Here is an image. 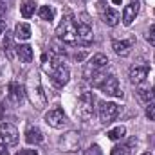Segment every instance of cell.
Segmentation results:
<instances>
[{"label": "cell", "instance_id": "cell-13", "mask_svg": "<svg viewBox=\"0 0 155 155\" xmlns=\"http://www.w3.org/2000/svg\"><path fill=\"white\" fill-rule=\"evenodd\" d=\"M134 41H135L134 38L132 40H114V41H112V49H114V52H116L117 56L124 58V56H128V54L132 52Z\"/></svg>", "mask_w": 155, "mask_h": 155}, {"label": "cell", "instance_id": "cell-19", "mask_svg": "<svg viewBox=\"0 0 155 155\" xmlns=\"http://www.w3.org/2000/svg\"><path fill=\"white\" fill-rule=\"evenodd\" d=\"M135 144V139H132L130 143H121V144H116L112 148V153L110 155H132V146Z\"/></svg>", "mask_w": 155, "mask_h": 155}, {"label": "cell", "instance_id": "cell-2", "mask_svg": "<svg viewBox=\"0 0 155 155\" xmlns=\"http://www.w3.org/2000/svg\"><path fill=\"white\" fill-rule=\"evenodd\" d=\"M25 94H27L31 105H33L36 110H41V108L47 105V96H45V92H43V88H41V83H40V79L36 76L29 78V81H27V85H25Z\"/></svg>", "mask_w": 155, "mask_h": 155}, {"label": "cell", "instance_id": "cell-11", "mask_svg": "<svg viewBox=\"0 0 155 155\" xmlns=\"http://www.w3.org/2000/svg\"><path fill=\"white\" fill-rule=\"evenodd\" d=\"M107 96H112V97H123V90L119 87V81L114 74H108V78L103 81V85L99 87Z\"/></svg>", "mask_w": 155, "mask_h": 155}, {"label": "cell", "instance_id": "cell-21", "mask_svg": "<svg viewBox=\"0 0 155 155\" xmlns=\"http://www.w3.org/2000/svg\"><path fill=\"white\" fill-rule=\"evenodd\" d=\"M137 97L143 101V103H152L153 101V97H155V92H153V88H150V87H141L139 90H137Z\"/></svg>", "mask_w": 155, "mask_h": 155}, {"label": "cell", "instance_id": "cell-10", "mask_svg": "<svg viewBox=\"0 0 155 155\" xmlns=\"http://www.w3.org/2000/svg\"><path fill=\"white\" fill-rule=\"evenodd\" d=\"M148 72H150V65L148 63H135L130 69V81L134 85H141V83L146 81Z\"/></svg>", "mask_w": 155, "mask_h": 155}, {"label": "cell", "instance_id": "cell-7", "mask_svg": "<svg viewBox=\"0 0 155 155\" xmlns=\"http://www.w3.org/2000/svg\"><path fill=\"white\" fill-rule=\"evenodd\" d=\"M0 137L2 141L5 143V146H15L20 139V134H18V128L11 123H2L0 124Z\"/></svg>", "mask_w": 155, "mask_h": 155}, {"label": "cell", "instance_id": "cell-28", "mask_svg": "<svg viewBox=\"0 0 155 155\" xmlns=\"http://www.w3.org/2000/svg\"><path fill=\"white\" fill-rule=\"evenodd\" d=\"M146 40H148V43H150V45H153V47H155V24L148 29V33H146Z\"/></svg>", "mask_w": 155, "mask_h": 155}, {"label": "cell", "instance_id": "cell-5", "mask_svg": "<svg viewBox=\"0 0 155 155\" xmlns=\"http://www.w3.org/2000/svg\"><path fill=\"white\" fill-rule=\"evenodd\" d=\"M58 146L61 152H78L79 150V134L78 132H67L58 139Z\"/></svg>", "mask_w": 155, "mask_h": 155}, {"label": "cell", "instance_id": "cell-35", "mask_svg": "<svg viewBox=\"0 0 155 155\" xmlns=\"http://www.w3.org/2000/svg\"><path fill=\"white\" fill-rule=\"evenodd\" d=\"M0 117H2V107H0Z\"/></svg>", "mask_w": 155, "mask_h": 155}, {"label": "cell", "instance_id": "cell-20", "mask_svg": "<svg viewBox=\"0 0 155 155\" xmlns=\"http://www.w3.org/2000/svg\"><path fill=\"white\" fill-rule=\"evenodd\" d=\"M15 38L18 40H29L31 38V25L29 24H16V27H15Z\"/></svg>", "mask_w": 155, "mask_h": 155}, {"label": "cell", "instance_id": "cell-34", "mask_svg": "<svg viewBox=\"0 0 155 155\" xmlns=\"http://www.w3.org/2000/svg\"><path fill=\"white\" fill-rule=\"evenodd\" d=\"M119 2H121V0H114V4H119Z\"/></svg>", "mask_w": 155, "mask_h": 155}, {"label": "cell", "instance_id": "cell-25", "mask_svg": "<svg viewBox=\"0 0 155 155\" xmlns=\"http://www.w3.org/2000/svg\"><path fill=\"white\" fill-rule=\"evenodd\" d=\"M38 15L41 20H45V22H51L52 18H54V11L49 7V5H41L38 9Z\"/></svg>", "mask_w": 155, "mask_h": 155}, {"label": "cell", "instance_id": "cell-3", "mask_svg": "<svg viewBox=\"0 0 155 155\" xmlns=\"http://www.w3.org/2000/svg\"><path fill=\"white\" fill-rule=\"evenodd\" d=\"M94 103H96V96L92 92H83L78 99V107H76V116L83 121L90 119L94 116Z\"/></svg>", "mask_w": 155, "mask_h": 155}, {"label": "cell", "instance_id": "cell-17", "mask_svg": "<svg viewBox=\"0 0 155 155\" xmlns=\"http://www.w3.org/2000/svg\"><path fill=\"white\" fill-rule=\"evenodd\" d=\"M16 56L22 63H31L33 61V47L31 45H18L16 47Z\"/></svg>", "mask_w": 155, "mask_h": 155}, {"label": "cell", "instance_id": "cell-12", "mask_svg": "<svg viewBox=\"0 0 155 155\" xmlns=\"http://www.w3.org/2000/svg\"><path fill=\"white\" fill-rule=\"evenodd\" d=\"M78 24V36H79V47H87L92 43L94 35H92V27L88 24V20L83 22H76Z\"/></svg>", "mask_w": 155, "mask_h": 155}, {"label": "cell", "instance_id": "cell-4", "mask_svg": "<svg viewBox=\"0 0 155 155\" xmlns=\"http://www.w3.org/2000/svg\"><path fill=\"white\" fill-rule=\"evenodd\" d=\"M108 63H110V61H108V58H107L105 54H101V52L94 54V56L87 61V65H85V69H83V76H85V79H90L96 72L105 71V69L108 67Z\"/></svg>", "mask_w": 155, "mask_h": 155}, {"label": "cell", "instance_id": "cell-16", "mask_svg": "<svg viewBox=\"0 0 155 155\" xmlns=\"http://www.w3.org/2000/svg\"><path fill=\"white\" fill-rule=\"evenodd\" d=\"M25 141L29 143V144H40L41 141H43V132L40 130L38 126H35V124H29L27 126V130H25Z\"/></svg>", "mask_w": 155, "mask_h": 155}, {"label": "cell", "instance_id": "cell-6", "mask_svg": "<svg viewBox=\"0 0 155 155\" xmlns=\"http://www.w3.org/2000/svg\"><path fill=\"white\" fill-rule=\"evenodd\" d=\"M45 123H47L51 128L60 130V128H65L69 121H67V116H65V112H63L61 108H52V110H49V112L45 114Z\"/></svg>", "mask_w": 155, "mask_h": 155}, {"label": "cell", "instance_id": "cell-18", "mask_svg": "<svg viewBox=\"0 0 155 155\" xmlns=\"http://www.w3.org/2000/svg\"><path fill=\"white\" fill-rule=\"evenodd\" d=\"M119 20H121V15L117 13L116 9H112V7H107V9L103 11V22H105L107 25H110V27H116L117 24H119Z\"/></svg>", "mask_w": 155, "mask_h": 155}, {"label": "cell", "instance_id": "cell-24", "mask_svg": "<svg viewBox=\"0 0 155 155\" xmlns=\"http://www.w3.org/2000/svg\"><path fill=\"white\" fill-rule=\"evenodd\" d=\"M108 139L110 141H121L124 135H126V128L123 126V124H119V126H116V128H112V130H108Z\"/></svg>", "mask_w": 155, "mask_h": 155}, {"label": "cell", "instance_id": "cell-31", "mask_svg": "<svg viewBox=\"0 0 155 155\" xmlns=\"http://www.w3.org/2000/svg\"><path fill=\"white\" fill-rule=\"evenodd\" d=\"M4 33H5V22L0 18V35H4Z\"/></svg>", "mask_w": 155, "mask_h": 155}, {"label": "cell", "instance_id": "cell-23", "mask_svg": "<svg viewBox=\"0 0 155 155\" xmlns=\"http://www.w3.org/2000/svg\"><path fill=\"white\" fill-rule=\"evenodd\" d=\"M2 47H4V52L7 54V58L11 60V58L15 56V52H13L15 45H13V36H11L9 33H5V36H4V40H2Z\"/></svg>", "mask_w": 155, "mask_h": 155}, {"label": "cell", "instance_id": "cell-30", "mask_svg": "<svg viewBox=\"0 0 155 155\" xmlns=\"http://www.w3.org/2000/svg\"><path fill=\"white\" fill-rule=\"evenodd\" d=\"M0 155H9L7 148H5V144H2V143H0Z\"/></svg>", "mask_w": 155, "mask_h": 155}, {"label": "cell", "instance_id": "cell-29", "mask_svg": "<svg viewBox=\"0 0 155 155\" xmlns=\"http://www.w3.org/2000/svg\"><path fill=\"white\" fill-rule=\"evenodd\" d=\"M16 155H38L36 150H20Z\"/></svg>", "mask_w": 155, "mask_h": 155}, {"label": "cell", "instance_id": "cell-15", "mask_svg": "<svg viewBox=\"0 0 155 155\" xmlns=\"http://www.w3.org/2000/svg\"><path fill=\"white\" fill-rule=\"evenodd\" d=\"M137 15H139V4H137V2H130V4L124 5V9H123V24H124L126 27L132 25Z\"/></svg>", "mask_w": 155, "mask_h": 155}, {"label": "cell", "instance_id": "cell-27", "mask_svg": "<svg viewBox=\"0 0 155 155\" xmlns=\"http://www.w3.org/2000/svg\"><path fill=\"white\" fill-rule=\"evenodd\" d=\"M146 117L150 119V121H155V103L152 101V103H148V107H146Z\"/></svg>", "mask_w": 155, "mask_h": 155}, {"label": "cell", "instance_id": "cell-26", "mask_svg": "<svg viewBox=\"0 0 155 155\" xmlns=\"http://www.w3.org/2000/svg\"><path fill=\"white\" fill-rule=\"evenodd\" d=\"M83 155H103V152H101L99 144H90V146L83 152Z\"/></svg>", "mask_w": 155, "mask_h": 155}, {"label": "cell", "instance_id": "cell-1", "mask_svg": "<svg viewBox=\"0 0 155 155\" xmlns=\"http://www.w3.org/2000/svg\"><path fill=\"white\" fill-rule=\"evenodd\" d=\"M56 36L58 40H61L63 43H69V45H79V36H78V24L76 20L72 18V15H67L61 24L58 25L56 29Z\"/></svg>", "mask_w": 155, "mask_h": 155}, {"label": "cell", "instance_id": "cell-33", "mask_svg": "<svg viewBox=\"0 0 155 155\" xmlns=\"http://www.w3.org/2000/svg\"><path fill=\"white\" fill-rule=\"evenodd\" d=\"M143 155H153V153H150V152H146V153H143Z\"/></svg>", "mask_w": 155, "mask_h": 155}, {"label": "cell", "instance_id": "cell-9", "mask_svg": "<svg viewBox=\"0 0 155 155\" xmlns=\"http://www.w3.org/2000/svg\"><path fill=\"white\" fill-rule=\"evenodd\" d=\"M119 107H117L116 103H112V101H107V103H101V107H99V119H101V123L103 124H108V123H112L117 116H119Z\"/></svg>", "mask_w": 155, "mask_h": 155}, {"label": "cell", "instance_id": "cell-8", "mask_svg": "<svg viewBox=\"0 0 155 155\" xmlns=\"http://www.w3.org/2000/svg\"><path fill=\"white\" fill-rule=\"evenodd\" d=\"M7 99H9L15 107L22 105L24 99H25V87L20 85V83H16V81H11L9 87H7Z\"/></svg>", "mask_w": 155, "mask_h": 155}, {"label": "cell", "instance_id": "cell-14", "mask_svg": "<svg viewBox=\"0 0 155 155\" xmlns=\"http://www.w3.org/2000/svg\"><path fill=\"white\" fill-rule=\"evenodd\" d=\"M69 78H71V72L65 65H60L52 74H51V81L54 83V87H63L69 83Z\"/></svg>", "mask_w": 155, "mask_h": 155}, {"label": "cell", "instance_id": "cell-22", "mask_svg": "<svg viewBox=\"0 0 155 155\" xmlns=\"http://www.w3.org/2000/svg\"><path fill=\"white\" fill-rule=\"evenodd\" d=\"M35 11H36V4H35L33 0L22 2V5H20V15H22L24 18H31V16L35 15Z\"/></svg>", "mask_w": 155, "mask_h": 155}, {"label": "cell", "instance_id": "cell-32", "mask_svg": "<svg viewBox=\"0 0 155 155\" xmlns=\"http://www.w3.org/2000/svg\"><path fill=\"white\" fill-rule=\"evenodd\" d=\"M4 13H5V4L0 0V18H2V15H4Z\"/></svg>", "mask_w": 155, "mask_h": 155}]
</instances>
